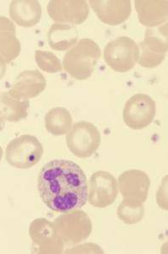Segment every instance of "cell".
Here are the masks:
<instances>
[{
  "instance_id": "cell-23",
  "label": "cell",
  "mask_w": 168,
  "mask_h": 254,
  "mask_svg": "<svg viewBox=\"0 0 168 254\" xmlns=\"http://www.w3.org/2000/svg\"><path fill=\"white\" fill-rule=\"evenodd\" d=\"M5 61L1 56H0V80L3 79V76L5 75L6 70H7V66H6Z\"/></svg>"
},
{
  "instance_id": "cell-9",
  "label": "cell",
  "mask_w": 168,
  "mask_h": 254,
  "mask_svg": "<svg viewBox=\"0 0 168 254\" xmlns=\"http://www.w3.org/2000/svg\"><path fill=\"white\" fill-rule=\"evenodd\" d=\"M119 193L118 181L107 171L92 174L89 182L88 201L95 208H104L115 202Z\"/></svg>"
},
{
  "instance_id": "cell-2",
  "label": "cell",
  "mask_w": 168,
  "mask_h": 254,
  "mask_svg": "<svg viewBox=\"0 0 168 254\" xmlns=\"http://www.w3.org/2000/svg\"><path fill=\"white\" fill-rule=\"evenodd\" d=\"M101 56L98 44L89 38H83L65 54L63 67L73 78L84 81L92 75Z\"/></svg>"
},
{
  "instance_id": "cell-6",
  "label": "cell",
  "mask_w": 168,
  "mask_h": 254,
  "mask_svg": "<svg viewBox=\"0 0 168 254\" xmlns=\"http://www.w3.org/2000/svg\"><path fill=\"white\" fill-rule=\"evenodd\" d=\"M101 134L90 122H80L74 125L66 136L67 146L70 152L78 158L92 156L101 144Z\"/></svg>"
},
{
  "instance_id": "cell-20",
  "label": "cell",
  "mask_w": 168,
  "mask_h": 254,
  "mask_svg": "<svg viewBox=\"0 0 168 254\" xmlns=\"http://www.w3.org/2000/svg\"><path fill=\"white\" fill-rule=\"evenodd\" d=\"M72 124L71 114L65 108H53L45 116V127L53 136L65 135L72 128Z\"/></svg>"
},
{
  "instance_id": "cell-22",
  "label": "cell",
  "mask_w": 168,
  "mask_h": 254,
  "mask_svg": "<svg viewBox=\"0 0 168 254\" xmlns=\"http://www.w3.org/2000/svg\"><path fill=\"white\" fill-rule=\"evenodd\" d=\"M36 61L39 68L47 73L61 71L63 65L58 57L52 52L37 50L35 54Z\"/></svg>"
},
{
  "instance_id": "cell-16",
  "label": "cell",
  "mask_w": 168,
  "mask_h": 254,
  "mask_svg": "<svg viewBox=\"0 0 168 254\" xmlns=\"http://www.w3.org/2000/svg\"><path fill=\"white\" fill-rule=\"evenodd\" d=\"M134 6L139 20L143 26L154 27L158 26L168 18L167 0H136Z\"/></svg>"
},
{
  "instance_id": "cell-17",
  "label": "cell",
  "mask_w": 168,
  "mask_h": 254,
  "mask_svg": "<svg viewBox=\"0 0 168 254\" xmlns=\"http://www.w3.org/2000/svg\"><path fill=\"white\" fill-rule=\"evenodd\" d=\"M15 32V26L11 20L0 16V56L6 64L11 63L21 54V43Z\"/></svg>"
},
{
  "instance_id": "cell-8",
  "label": "cell",
  "mask_w": 168,
  "mask_h": 254,
  "mask_svg": "<svg viewBox=\"0 0 168 254\" xmlns=\"http://www.w3.org/2000/svg\"><path fill=\"white\" fill-rule=\"evenodd\" d=\"M168 25L157 30L147 29L145 39L139 44L141 56L139 65L145 68H155L163 63L168 52Z\"/></svg>"
},
{
  "instance_id": "cell-18",
  "label": "cell",
  "mask_w": 168,
  "mask_h": 254,
  "mask_svg": "<svg viewBox=\"0 0 168 254\" xmlns=\"http://www.w3.org/2000/svg\"><path fill=\"white\" fill-rule=\"evenodd\" d=\"M78 38L76 26L68 24H53L47 32L48 44L57 51H65L74 46Z\"/></svg>"
},
{
  "instance_id": "cell-25",
  "label": "cell",
  "mask_w": 168,
  "mask_h": 254,
  "mask_svg": "<svg viewBox=\"0 0 168 254\" xmlns=\"http://www.w3.org/2000/svg\"><path fill=\"white\" fill-rule=\"evenodd\" d=\"M2 158H3V148L0 146V161H1Z\"/></svg>"
},
{
  "instance_id": "cell-4",
  "label": "cell",
  "mask_w": 168,
  "mask_h": 254,
  "mask_svg": "<svg viewBox=\"0 0 168 254\" xmlns=\"http://www.w3.org/2000/svg\"><path fill=\"white\" fill-rule=\"evenodd\" d=\"M53 224L63 243L68 245H76L84 242L92 231L90 217L80 209L64 213L58 217Z\"/></svg>"
},
{
  "instance_id": "cell-7",
  "label": "cell",
  "mask_w": 168,
  "mask_h": 254,
  "mask_svg": "<svg viewBox=\"0 0 168 254\" xmlns=\"http://www.w3.org/2000/svg\"><path fill=\"white\" fill-rule=\"evenodd\" d=\"M156 114V102L150 96L139 93L127 100L123 111V119L132 130H142L152 123Z\"/></svg>"
},
{
  "instance_id": "cell-24",
  "label": "cell",
  "mask_w": 168,
  "mask_h": 254,
  "mask_svg": "<svg viewBox=\"0 0 168 254\" xmlns=\"http://www.w3.org/2000/svg\"><path fill=\"white\" fill-rule=\"evenodd\" d=\"M4 127H5V121L3 120V117L1 116V114H0V131L3 130Z\"/></svg>"
},
{
  "instance_id": "cell-3",
  "label": "cell",
  "mask_w": 168,
  "mask_h": 254,
  "mask_svg": "<svg viewBox=\"0 0 168 254\" xmlns=\"http://www.w3.org/2000/svg\"><path fill=\"white\" fill-rule=\"evenodd\" d=\"M43 154V147L36 136L21 135L6 147L5 159L13 167L26 170L37 165Z\"/></svg>"
},
{
  "instance_id": "cell-10",
  "label": "cell",
  "mask_w": 168,
  "mask_h": 254,
  "mask_svg": "<svg viewBox=\"0 0 168 254\" xmlns=\"http://www.w3.org/2000/svg\"><path fill=\"white\" fill-rule=\"evenodd\" d=\"M118 186L125 201L144 204L147 199L151 180L144 171L129 170L119 176Z\"/></svg>"
},
{
  "instance_id": "cell-21",
  "label": "cell",
  "mask_w": 168,
  "mask_h": 254,
  "mask_svg": "<svg viewBox=\"0 0 168 254\" xmlns=\"http://www.w3.org/2000/svg\"><path fill=\"white\" fill-rule=\"evenodd\" d=\"M145 215L144 204H134L123 201L118 208V216L123 222L133 225L142 220Z\"/></svg>"
},
{
  "instance_id": "cell-13",
  "label": "cell",
  "mask_w": 168,
  "mask_h": 254,
  "mask_svg": "<svg viewBox=\"0 0 168 254\" xmlns=\"http://www.w3.org/2000/svg\"><path fill=\"white\" fill-rule=\"evenodd\" d=\"M90 7L99 20L108 26H119L127 20L132 12L129 0H90Z\"/></svg>"
},
{
  "instance_id": "cell-5",
  "label": "cell",
  "mask_w": 168,
  "mask_h": 254,
  "mask_svg": "<svg viewBox=\"0 0 168 254\" xmlns=\"http://www.w3.org/2000/svg\"><path fill=\"white\" fill-rule=\"evenodd\" d=\"M139 54V46L132 38L119 37L105 47L104 60L114 71L125 73L135 66Z\"/></svg>"
},
{
  "instance_id": "cell-12",
  "label": "cell",
  "mask_w": 168,
  "mask_h": 254,
  "mask_svg": "<svg viewBox=\"0 0 168 254\" xmlns=\"http://www.w3.org/2000/svg\"><path fill=\"white\" fill-rule=\"evenodd\" d=\"M29 234L39 254H62L64 243L54 224L46 219H37L30 225Z\"/></svg>"
},
{
  "instance_id": "cell-19",
  "label": "cell",
  "mask_w": 168,
  "mask_h": 254,
  "mask_svg": "<svg viewBox=\"0 0 168 254\" xmlns=\"http://www.w3.org/2000/svg\"><path fill=\"white\" fill-rule=\"evenodd\" d=\"M29 100L16 99L8 93L0 94V114L4 121L20 122L28 116Z\"/></svg>"
},
{
  "instance_id": "cell-15",
  "label": "cell",
  "mask_w": 168,
  "mask_h": 254,
  "mask_svg": "<svg viewBox=\"0 0 168 254\" xmlns=\"http://www.w3.org/2000/svg\"><path fill=\"white\" fill-rule=\"evenodd\" d=\"M9 14L19 26L32 27L41 20L42 7L37 0H15L9 4Z\"/></svg>"
},
{
  "instance_id": "cell-14",
  "label": "cell",
  "mask_w": 168,
  "mask_h": 254,
  "mask_svg": "<svg viewBox=\"0 0 168 254\" xmlns=\"http://www.w3.org/2000/svg\"><path fill=\"white\" fill-rule=\"evenodd\" d=\"M46 87V79L39 70H25L16 77L8 93L16 99L28 100L41 94Z\"/></svg>"
},
{
  "instance_id": "cell-1",
  "label": "cell",
  "mask_w": 168,
  "mask_h": 254,
  "mask_svg": "<svg viewBox=\"0 0 168 254\" xmlns=\"http://www.w3.org/2000/svg\"><path fill=\"white\" fill-rule=\"evenodd\" d=\"M38 187L42 202L58 213L82 208L88 200L85 174L71 160L55 159L44 165Z\"/></svg>"
},
{
  "instance_id": "cell-11",
  "label": "cell",
  "mask_w": 168,
  "mask_h": 254,
  "mask_svg": "<svg viewBox=\"0 0 168 254\" xmlns=\"http://www.w3.org/2000/svg\"><path fill=\"white\" fill-rule=\"evenodd\" d=\"M46 9L52 20L72 26L84 22L90 12L84 0H52L47 3Z\"/></svg>"
}]
</instances>
